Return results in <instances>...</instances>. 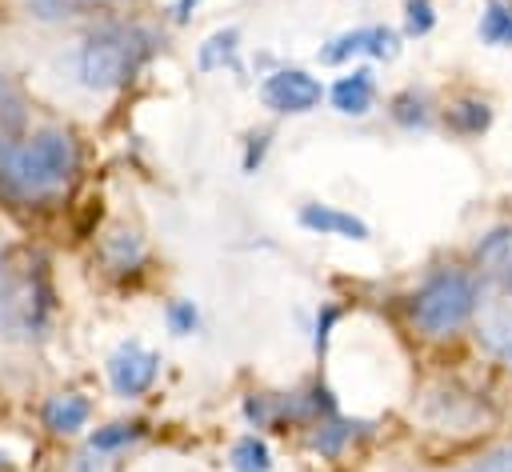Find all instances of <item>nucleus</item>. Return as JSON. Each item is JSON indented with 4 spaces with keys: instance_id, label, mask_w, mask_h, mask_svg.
<instances>
[{
    "instance_id": "f257e3e1",
    "label": "nucleus",
    "mask_w": 512,
    "mask_h": 472,
    "mask_svg": "<svg viewBox=\"0 0 512 472\" xmlns=\"http://www.w3.org/2000/svg\"><path fill=\"white\" fill-rule=\"evenodd\" d=\"M76 144L68 132H36L32 140H0V196L32 204L56 196L76 172Z\"/></svg>"
},
{
    "instance_id": "f03ea898",
    "label": "nucleus",
    "mask_w": 512,
    "mask_h": 472,
    "mask_svg": "<svg viewBox=\"0 0 512 472\" xmlns=\"http://www.w3.org/2000/svg\"><path fill=\"white\" fill-rule=\"evenodd\" d=\"M152 48H156V36L148 28H140V24H104L80 44L76 76L92 92H112L144 68Z\"/></svg>"
},
{
    "instance_id": "7ed1b4c3",
    "label": "nucleus",
    "mask_w": 512,
    "mask_h": 472,
    "mask_svg": "<svg viewBox=\"0 0 512 472\" xmlns=\"http://www.w3.org/2000/svg\"><path fill=\"white\" fill-rule=\"evenodd\" d=\"M52 312L48 272L36 256H8L0 260V336L8 340H36Z\"/></svg>"
},
{
    "instance_id": "20e7f679",
    "label": "nucleus",
    "mask_w": 512,
    "mask_h": 472,
    "mask_svg": "<svg viewBox=\"0 0 512 472\" xmlns=\"http://www.w3.org/2000/svg\"><path fill=\"white\" fill-rule=\"evenodd\" d=\"M480 308V288L468 272H436L412 300V320L424 336L456 332Z\"/></svg>"
},
{
    "instance_id": "39448f33",
    "label": "nucleus",
    "mask_w": 512,
    "mask_h": 472,
    "mask_svg": "<svg viewBox=\"0 0 512 472\" xmlns=\"http://www.w3.org/2000/svg\"><path fill=\"white\" fill-rule=\"evenodd\" d=\"M320 96H324L320 80L308 76L304 68H280L260 84V100L272 112H308L320 104Z\"/></svg>"
},
{
    "instance_id": "423d86ee",
    "label": "nucleus",
    "mask_w": 512,
    "mask_h": 472,
    "mask_svg": "<svg viewBox=\"0 0 512 472\" xmlns=\"http://www.w3.org/2000/svg\"><path fill=\"white\" fill-rule=\"evenodd\" d=\"M156 368H160V356L148 352V348L136 344V340L120 344V348L108 356V380H112V388H116L120 396H140V392H148L152 380H156Z\"/></svg>"
},
{
    "instance_id": "0eeeda50",
    "label": "nucleus",
    "mask_w": 512,
    "mask_h": 472,
    "mask_svg": "<svg viewBox=\"0 0 512 472\" xmlns=\"http://www.w3.org/2000/svg\"><path fill=\"white\" fill-rule=\"evenodd\" d=\"M380 56V60H392L396 52H400V36L392 32V28H352V32H344V36H336V40H328L324 48H320V64H344V60H352V56Z\"/></svg>"
},
{
    "instance_id": "6e6552de",
    "label": "nucleus",
    "mask_w": 512,
    "mask_h": 472,
    "mask_svg": "<svg viewBox=\"0 0 512 472\" xmlns=\"http://www.w3.org/2000/svg\"><path fill=\"white\" fill-rule=\"evenodd\" d=\"M300 224L308 232H320V236H344V240H368V224L352 212H340L332 204H304L300 208Z\"/></svg>"
},
{
    "instance_id": "1a4fd4ad",
    "label": "nucleus",
    "mask_w": 512,
    "mask_h": 472,
    "mask_svg": "<svg viewBox=\"0 0 512 472\" xmlns=\"http://www.w3.org/2000/svg\"><path fill=\"white\" fill-rule=\"evenodd\" d=\"M480 340L484 348L512 368V300H492L480 308Z\"/></svg>"
},
{
    "instance_id": "9d476101",
    "label": "nucleus",
    "mask_w": 512,
    "mask_h": 472,
    "mask_svg": "<svg viewBox=\"0 0 512 472\" xmlns=\"http://www.w3.org/2000/svg\"><path fill=\"white\" fill-rule=\"evenodd\" d=\"M332 108L344 112V116H364L376 100V84H372V72L368 68H352L348 76H340L332 84Z\"/></svg>"
},
{
    "instance_id": "9b49d317",
    "label": "nucleus",
    "mask_w": 512,
    "mask_h": 472,
    "mask_svg": "<svg viewBox=\"0 0 512 472\" xmlns=\"http://www.w3.org/2000/svg\"><path fill=\"white\" fill-rule=\"evenodd\" d=\"M88 412H92V404H88L84 396L60 392V396H52V400L44 404V424H48L52 432L68 436V432H80V428L88 424Z\"/></svg>"
},
{
    "instance_id": "f8f14e48",
    "label": "nucleus",
    "mask_w": 512,
    "mask_h": 472,
    "mask_svg": "<svg viewBox=\"0 0 512 472\" xmlns=\"http://www.w3.org/2000/svg\"><path fill=\"white\" fill-rule=\"evenodd\" d=\"M476 264L508 280V276H512V228L488 232V236L480 240V248H476Z\"/></svg>"
},
{
    "instance_id": "ddd939ff",
    "label": "nucleus",
    "mask_w": 512,
    "mask_h": 472,
    "mask_svg": "<svg viewBox=\"0 0 512 472\" xmlns=\"http://www.w3.org/2000/svg\"><path fill=\"white\" fill-rule=\"evenodd\" d=\"M448 128L456 132V136H480L484 128H488V120H492V108L484 104V100H460V104H452L448 108Z\"/></svg>"
},
{
    "instance_id": "4468645a",
    "label": "nucleus",
    "mask_w": 512,
    "mask_h": 472,
    "mask_svg": "<svg viewBox=\"0 0 512 472\" xmlns=\"http://www.w3.org/2000/svg\"><path fill=\"white\" fill-rule=\"evenodd\" d=\"M480 40L508 44L512 40V0H488L480 12Z\"/></svg>"
},
{
    "instance_id": "2eb2a0df",
    "label": "nucleus",
    "mask_w": 512,
    "mask_h": 472,
    "mask_svg": "<svg viewBox=\"0 0 512 472\" xmlns=\"http://www.w3.org/2000/svg\"><path fill=\"white\" fill-rule=\"evenodd\" d=\"M236 28H224V32H212L204 44H200V68L204 72H216V68H224V64H232L236 60Z\"/></svg>"
},
{
    "instance_id": "dca6fc26",
    "label": "nucleus",
    "mask_w": 512,
    "mask_h": 472,
    "mask_svg": "<svg viewBox=\"0 0 512 472\" xmlns=\"http://www.w3.org/2000/svg\"><path fill=\"white\" fill-rule=\"evenodd\" d=\"M232 472H272V456H268L264 440L240 436L232 444Z\"/></svg>"
},
{
    "instance_id": "f3484780",
    "label": "nucleus",
    "mask_w": 512,
    "mask_h": 472,
    "mask_svg": "<svg viewBox=\"0 0 512 472\" xmlns=\"http://www.w3.org/2000/svg\"><path fill=\"white\" fill-rule=\"evenodd\" d=\"M136 436H140V424H108V428H96L88 444H92V452H112Z\"/></svg>"
},
{
    "instance_id": "a211bd4d",
    "label": "nucleus",
    "mask_w": 512,
    "mask_h": 472,
    "mask_svg": "<svg viewBox=\"0 0 512 472\" xmlns=\"http://www.w3.org/2000/svg\"><path fill=\"white\" fill-rule=\"evenodd\" d=\"M348 436H352V424H344V420H328V424L312 436V448H316L320 456H336V452L344 448Z\"/></svg>"
},
{
    "instance_id": "6ab92c4d",
    "label": "nucleus",
    "mask_w": 512,
    "mask_h": 472,
    "mask_svg": "<svg viewBox=\"0 0 512 472\" xmlns=\"http://www.w3.org/2000/svg\"><path fill=\"white\" fill-rule=\"evenodd\" d=\"M464 472H512V444L508 448H496L488 456H480L476 464H468Z\"/></svg>"
},
{
    "instance_id": "aec40b11",
    "label": "nucleus",
    "mask_w": 512,
    "mask_h": 472,
    "mask_svg": "<svg viewBox=\"0 0 512 472\" xmlns=\"http://www.w3.org/2000/svg\"><path fill=\"white\" fill-rule=\"evenodd\" d=\"M432 28V4L428 0H408V36H424Z\"/></svg>"
},
{
    "instance_id": "412c9836",
    "label": "nucleus",
    "mask_w": 512,
    "mask_h": 472,
    "mask_svg": "<svg viewBox=\"0 0 512 472\" xmlns=\"http://www.w3.org/2000/svg\"><path fill=\"white\" fill-rule=\"evenodd\" d=\"M168 324H172V332H192L196 328V308H192V300H176L172 308H168Z\"/></svg>"
},
{
    "instance_id": "4be33fe9",
    "label": "nucleus",
    "mask_w": 512,
    "mask_h": 472,
    "mask_svg": "<svg viewBox=\"0 0 512 472\" xmlns=\"http://www.w3.org/2000/svg\"><path fill=\"white\" fill-rule=\"evenodd\" d=\"M396 120H404V124H424V120H428V112H424V104H420V100L400 96V100H396Z\"/></svg>"
},
{
    "instance_id": "5701e85b",
    "label": "nucleus",
    "mask_w": 512,
    "mask_h": 472,
    "mask_svg": "<svg viewBox=\"0 0 512 472\" xmlns=\"http://www.w3.org/2000/svg\"><path fill=\"white\" fill-rule=\"evenodd\" d=\"M44 12H68V8H84V4H104V0H36Z\"/></svg>"
},
{
    "instance_id": "b1692460",
    "label": "nucleus",
    "mask_w": 512,
    "mask_h": 472,
    "mask_svg": "<svg viewBox=\"0 0 512 472\" xmlns=\"http://www.w3.org/2000/svg\"><path fill=\"white\" fill-rule=\"evenodd\" d=\"M196 4H200V0H176V20L184 24V20L192 16V8H196Z\"/></svg>"
},
{
    "instance_id": "393cba45",
    "label": "nucleus",
    "mask_w": 512,
    "mask_h": 472,
    "mask_svg": "<svg viewBox=\"0 0 512 472\" xmlns=\"http://www.w3.org/2000/svg\"><path fill=\"white\" fill-rule=\"evenodd\" d=\"M508 44H512V40H508Z\"/></svg>"
}]
</instances>
